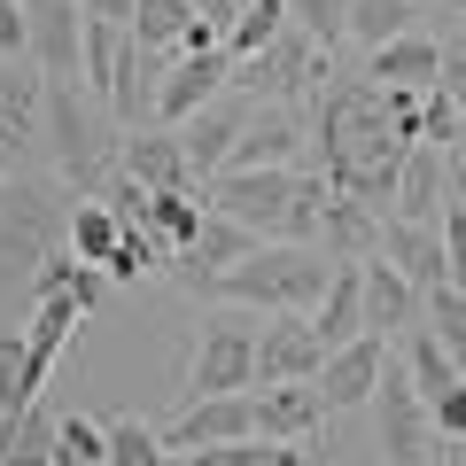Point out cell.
Returning <instances> with one entry per match:
<instances>
[{"label":"cell","instance_id":"26","mask_svg":"<svg viewBox=\"0 0 466 466\" xmlns=\"http://www.w3.org/2000/svg\"><path fill=\"white\" fill-rule=\"evenodd\" d=\"M397 366H404V381H412V397H420V404H435V397H451V389H459V373H451L443 342H435L428 327L397 334Z\"/></svg>","mask_w":466,"mask_h":466},{"label":"cell","instance_id":"32","mask_svg":"<svg viewBox=\"0 0 466 466\" xmlns=\"http://www.w3.org/2000/svg\"><path fill=\"white\" fill-rule=\"evenodd\" d=\"M195 24V0H133V24L125 32L156 55H179V32Z\"/></svg>","mask_w":466,"mask_h":466},{"label":"cell","instance_id":"19","mask_svg":"<svg viewBox=\"0 0 466 466\" xmlns=\"http://www.w3.org/2000/svg\"><path fill=\"white\" fill-rule=\"evenodd\" d=\"M257 404V435L265 443H311L319 420H327V404H319L311 381H280V389H249Z\"/></svg>","mask_w":466,"mask_h":466},{"label":"cell","instance_id":"27","mask_svg":"<svg viewBox=\"0 0 466 466\" xmlns=\"http://www.w3.org/2000/svg\"><path fill=\"white\" fill-rule=\"evenodd\" d=\"M0 466H55V412L24 404L0 420Z\"/></svg>","mask_w":466,"mask_h":466},{"label":"cell","instance_id":"8","mask_svg":"<svg viewBox=\"0 0 466 466\" xmlns=\"http://www.w3.org/2000/svg\"><path fill=\"white\" fill-rule=\"evenodd\" d=\"M311 78H334V70H327V55H319L311 39H296V32H280L265 55H249V63H233V86H249L257 109H265V101L280 109V101H288V94H303Z\"/></svg>","mask_w":466,"mask_h":466},{"label":"cell","instance_id":"13","mask_svg":"<svg viewBox=\"0 0 466 466\" xmlns=\"http://www.w3.org/2000/svg\"><path fill=\"white\" fill-rule=\"evenodd\" d=\"M164 435V451H202V443H249L257 435V404L249 397H195Z\"/></svg>","mask_w":466,"mask_h":466},{"label":"cell","instance_id":"24","mask_svg":"<svg viewBox=\"0 0 466 466\" xmlns=\"http://www.w3.org/2000/svg\"><path fill=\"white\" fill-rule=\"evenodd\" d=\"M39 101H47V78L32 70V55L0 63V148H8V156L39 133Z\"/></svg>","mask_w":466,"mask_h":466},{"label":"cell","instance_id":"30","mask_svg":"<svg viewBox=\"0 0 466 466\" xmlns=\"http://www.w3.org/2000/svg\"><path fill=\"white\" fill-rule=\"evenodd\" d=\"M420 327L443 342L451 373L466 381V288H428V296H420Z\"/></svg>","mask_w":466,"mask_h":466},{"label":"cell","instance_id":"28","mask_svg":"<svg viewBox=\"0 0 466 466\" xmlns=\"http://www.w3.org/2000/svg\"><path fill=\"white\" fill-rule=\"evenodd\" d=\"M202 218H210V202H202V187L195 195H148V241L164 257H179L187 241L202 233Z\"/></svg>","mask_w":466,"mask_h":466},{"label":"cell","instance_id":"34","mask_svg":"<svg viewBox=\"0 0 466 466\" xmlns=\"http://www.w3.org/2000/svg\"><path fill=\"white\" fill-rule=\"evenodd\" d=\"M412 32V0H350V39L358 47H389V39Z\"/></svg>","mask_w":466,"mask_h":466},{"label":"cell","instance_id":"23","mask_svg":"<svg viewBox=\"0 0 466 466\" xmlns=\"http://www.w3.org/2000/svg\"><path fill=\"white\" fill-rule=\"evenodd\" d=\"M435 70H443V39H428V32H404V39H389V47L366 55V78L373 86H404V94H428Z\"/></svg>","mask_w":466,"mask_h":466},{"label":"cell","instance_id":"18","mask_svg":"<svg viewBox=\"0 0 466 466\" xmlns=\"http://www.w3.org/2000/svg\"><path fill=\"white\" fill-rule=\"evenodd\" d=\"M311 249L327 257V265H366V257L381 249V218H373V210H358L350 195H334V187H327V202H319V233H311Z\"/></svg>","mask_w":466,"mask_h":466},{"label":"cell","instance_id":"16","mask_svg":"<svg viewBox=\"0 0 466 466\" xmlns=\"http://www.w3.org/2000/svg\"><path fill=\"white\" fill-rule=\"evenodd\" d=\"M296 156H303V125L288 109H257L249 101V125L233 140L226 171H296Z\"/></svg>","mask_w":466,"mask_h":466},{"label":"cell","instance_id":"44","mask_svg":"<svg viewBox=\"0 0 466 466\" xmlns=\"http://www.w3.org/2000/svg\"><path fill=\"white\" fill-rule=\"evenodd\" d=\"M70 303H78V311H101V303H109V280H101L94 265H78V280H70Z\"/></svg>","mask_w":466,"mask_h":466},{"label":"cell","instance_id":"2","mask_svg":"<svg viewBox=\"0 0 466 466\" xmlns=\"http://www.w3.org/2000/svg\"><path fill=\"white\" fill-rule=\"evenodd\" d=\"M404 140L389 133V109H381V86L358 70V78H327V94H319V179L342 195L358 171L373 164H404Z\"/></svg>","mask_w":466,"mask_h":466},{"label":"cell","instance_id":"25","mask_svg":"<svg viewBox=\"0 0 466 466\" xmlns=\"http://www.w3.org/2000/svg\"><path fill=\"white\" fill-rule=\"evenodd\" d=\"M443 202H451V179H443V156L435 148H412L404 156V171H397V226H435L443 218Z\"/></svg>","mask_w":466,"mask_h":466},{"label":"cell","instance_id":"35","mask_svg":"<svg viewBox=\"0 0 466 466\" xmlns=\"http://www.w3.org/2000/svg\"><path fill=\"white\" fill-rule=\"evenodd\" d=\"M116 55H125V32H116V24H86L78 32V86L86 94H109Z\"/></svg>","mask_w":466,"mask_h":466},{"label":"cell","instance_id":"29","mask_svg":"<svg viewBox=\"0 0 466 466\" xmlns=\"http://www.w3.org/2000/svg\"><path fill=\"white\" fill-rule=\"evenodd\" d=\"M116 233H125V226H116L101 202H70V218H63V249L78 257V265H94V272H101V265L116 257Z\"/></svg>","mask_w":466,"mask_h":466},{"label":"cell","instance_id":"3","mask_svg":"<svg viewBox=\"0 0 466 466\" xmlns=\"http://www.w3.org/2000/svg\"><path fill=\"white\" fill-rule=\"evenodd\" d=\"M202 202L218 218H233V226H249L257 241H296V249H311L327 179L319 171H218L202 187Z\"/></svg>","mask_w":466,"mask_h":466},{"label":"cell","instance_id":"33","mask_svg":"<svg viewBox=\"0 0 466 466\" xmlns=\"http://www.w3.org/2000/svg\"><path fill=\"white\" fill-rule=\"evenodd\" d=\"M288 8V32L311 39L319 55H334V39H350V0H280Z\"/></svg>","mask_w":466,"mask_h":466},{"label":"cell","instance_id":"47","mask_svg":"<svg viewBox=\"0 0 466 466\" xmlns=\"http://www.w3.org/2000/svg\"><path fill=\"white\" fill-rule=\"evenodd\" d=\"M0 187H8V156H0Z\"/></svg>","mask_w":466,"mask_h":466},{"label":"cell","instance_id":"20","mask_svg":"<svg viewBox=\"0 0 466 466\" xmlns=\"http://www.w3.org/2000/svg\"><path fill=\"white\" fill-rule=\"evenodd\" d=\"M358 296H366V334H412L420 327V288L404 280V272H389L381 257H366L358 265Z\"/></svg>","mask_w":466,"mask_h":466},{"label":"cell","instance_id":"6","mask_svg":"<svg viewBox=\"0 0 466 466\" xmlns=\"http://www.w3.org/2000/svg\"><path fill=\"white\" fill-rule=\"evenodd\" d=\"M373 420H381V459H389V466H435V459H443V435H435L428 404L412 397V381H404V366H397V350H389L381 389H373Z\"/></svg>","mask_w":466,"mask_h":466},{"label":"cell","instance_id":"4","mask_svg":"<svg viewBox=\"0 0 466 466\" xmlns=\"http://www.w3.org/2000/svg\"><path fill=\"white\" fill-rule=\"evenodd\" d=\"M39 133H47L55 171H63V187L78 202H94L101 187L116 179V140L94 125V109H86L78 86H47V101H39Z\"/></svg>","mask_w":466,"mask_h":466},{"label":"cell","instance_id":"5","mask_svg":"<svg viewBox=\"0 0 466 466\" xmlns=\"http://www.w3.org/2000/svg\"><path fill=\"white\" fill-rule=\"evenodd\" d=\"M257 311H210L187 358V404L195 397H249L257 389Z\"/></svg>","mask_w":466,"mask_h":466},{"label":"cell","instance_id":"42","mask_svg":"<svg viewBox=\"0 0 466 466\" xmlns=\"http://www.w3.org/2000/svg\"><path fill=\"white\" fill-rule=\"evenodd\" d=\"M24 55V0H0V63Z\"/></svg>","mask_w":466,"mask_h":466},{"label":"cell","instance_id":"1","mask_svg":"<svg viewBox=\"0 0 466 466\" xmlns=\"http://www.w3.org/2000/svg\"><path fill=\"white\" fill-rule=\"evenodd\" d=\"M334 265L319 249H296V241H257L249 257L218 280H202L210 311H257V319H303L319 296H327Z\"/></svg>","mask_w":466,"mask_h":466},{"label":"cell","instance_id":"41","mask_svg":"<svg viewBox=\"0 0 466 466\" xmlns=\"http://www.w3.org/2000/svg\"><path fill=\"white\" fill-rule=\"evenodd\" d=\"M428 420H435V435H443V443H466V381L451 389V397H435Z\"/></svg>","mask_w":466,"mask_h":466},{"label":"cell","instance_id":"37","mask_svg":"<svg viewBox=\"0 0 466 466\" xmlns=\"http://www.w3.org/2000/svg\"><path fill=\"white\" fill-rule=\"evenodd\" d=\"M55 466H109V435H101V420H86V412L55 420Z\"/></svg>","mask_w":466,"mask_h":466},{"label":"cell","instance_id":"31","mask_svg":"<svg viewBox=\"0 0 466 466\" xmlns=\"http://www.w3.org/2000/svg\"><path fill=\"white\" fill-rule=\"evenodd\" d=\"M280 32H288V8H280V0H241V16L226 24V55H233V63H249V55H265Z\"/></svg>","mask_w":466,"mask_h":466},{"label":"cell","instance_id":"11","mask_svg":"<svg viewBox=\"0 0 466 466\" xmlns=\"http://www.w3.org/2000/svg\"><path fill=\"white\" fill-rule=\"evenodd\" d=\"M164 70H171V55H156V47H140L133 32H125V55H116V78H109V116L125 125V133H148L156 125V86H164Z\"/></svg>","mask_w":466,"mask_h":466},{"label":"cell","instance_id":"15","mask_svg":"<svg viewBox=\"0 0 466 466\" xmlns=\"http://www.w3.org/2000/svg\"><path fill=\"white\" fill-rule=\"evenodd\" d=\"M257 249V233L249 226H233V218H202V233H195V241H187V249L179 257H171V272H179V288H187V296H202V280H218V272H233V265H241V257H249Z\"/></svg>","mask_w":466,"mask_h":466},{"label":"cell","instance_id":"9","mask_svg":"<svg viewBox=\"0 0 466 466\" xmlns=\"http://www.w3.org/2000/svg\"><path fill=\"white\" fill-rule=\"evenodd\" d=\"M381 366H389V342L381 334H358V342L327 350V366L311 373V389H319L327 412H358V404H373V389H381Z\"/></svg>","mask_w":466,"mask_h":466},{"label":"cell","instance_id":"45","mask_svg":"<svg viewBox=\"0 0 466 466\" xmlns=\"http://www.w3.org/2000/svg\"><path fill=\"white\" fill-rule=\"evenodd\" d=\"M78 16H86V24H116V32H125V24H133V0H78Z\"/></svg>","mask_w":466,"mask_h":466},{"label":"cell","instance_id":"36","mask_svg":"<svg viewBox=\"0 0 466 466\" xmlns=\"http://www.w3.org/2000/svg\"><path fill=\"white\" fill-rule=\"evenodd\" d=\"M101 435H109V466H171L164 435L148 420H101Z\"/></svg>","mask_w":466,"mask_h":466},{"label":"cell","instance_id":"43","mask_svg":"<svg viewBox=\"0 0 466 466\" xmlns=\"http://www.w3.org/2000/svg\"><path fill=\"white\" fill-rule=\"evenodd\" d=\"M435 86H443V94L459 101V116H466V47H443V70H435Z\"/></svg>","mask_w":466,"mask_h":466},{"label":"cell","instance_id":"21","mask_svg":"<svg viewBox=\"0 0 466 466\" xmlns=\"http://www.w3.org/2000/svg\"><path fill=\"white\" fill-rule=\"evenodd\" d=\"M381 257L389 272H404V280L428 296V288H451V272H443V241H435V226H397V218H381Z\"/></svg>","mask_w":466,"mask_h":466},{"label":"cell","instance_id":"14","mask_svg":"<svg viewBox=\"0 0 466 466\" xmlns=\"http://www.w3.org/2000/svg\"><path fill=\"white\" fill-rule=\"evenodd\" d=\"M241 125H249V101H210V109H195V116L179 125V148H187L195 187H210L218 171H226L233 140H241Z\"/></svg>","mask_w":466,"mask_h":466},{"label":"cell","instance_id":"38","mask_svg":"<svg viewBox=\"0 0 466 466\" xmlns=\"http://www.w3.org/2000/svg\"><path fill=\"white\" fill-rule=\"evenodd\" d=\"M148 265H164V249H156L148 233H116V257L101 265V280H109V288H125V280H140Z\"/></svg>","mask_w":466,"mask_h":466},{"label":"cell","instance_id":"22","mask_svg":"<svg viewBox=\"0 0 466 466\" xmlns=\"http://www.w3.org/2000/svg\"><path fill=\"white\" fill-rule=\"evenodd\" d=\"M303 327H311V342L319 350H342V342H358L366 334V296H358V265H334V280H327V296L303 311Z\"/></svg>","mask_w":466,"mask_h":466},{"label":"cell","instance_id":"17","mask_svg":"<svg viewBox=\"0 0 466 466\" xmlns=\"http://www.w3.org/2000/svg\"><path fill=\"white\" fill-rule=\"evenodd\" d=\"M327 366V350L311 342L303 319H265L257 327V389H280V381H311Z\"/></svg>","mask_w":466,"mask_h":466},{"label":"cell","instance_id":"39","mask_svg":"<svg viewBox=\"0 0 466 466\" xmlns=\"http://www.w3.org/2000/svg\"><path fill=\"white\" fill-rule=\"evenodd\" d=\"M435 241H443V272H451V288H466V202H443V218H435Z\"/></svg>","mask_w":466,"mask_h":466},{"label":"cell","instance_id":"10","mask_svg":"<svg viewBox=\"0 0 466 466\" xmlns=\"http://www.w3.org/2000/svg\"><path fill=\"white\" fill-rule=\"evenodd\" d=\"M233 78V55L218 47V55H171V70H164V86H156V125L164 133H179L195 109H210L218 101V86Z\"/></svg>","mask_w":466,"mask_h":466},{"label":"cell","instance_id":"40","mask_svg":"<svg viewBox=\"0 0 466 466\" xmlns=\"http://www.w3.org/2000/svg\"><path fill=\"white\" fill-rule=\"evenodd\" d=\"M24 334H0V420L8 412H24Z\"/></svg>","mask_w":466,"mask_h":466},{"label":"cell","instance_id":"48","mask_svg":"<svg viewBox=\"0 0 466 466\" xmlns=\"http://www.w3.org/2000/svg\"><path fill=\"white\" fill-rule=\"evenodd\" d=\"M0 156H8V148H0Z\"/></svg>","mask_w":466,"mask_h":466},{"label":"cell","instance_id":"46","mask_svg":"<svg viewBox=\"0 0 466 466\" xmlns=\"http://www.w3.org/2000/svg\"><path fill=\"white\" fill-rule=\"evenodd\" d=\"M195 16H202V24H210V32H218V39H226V24H233V16H241V0H195Z\"/></svg>","mask_w":466,"mask_h":466},{"label":"cell","instance_id":"7","mask_svg":"<svg viewBox=\"0 0 466 466\" xmlns=\"http://www.w3.org/2000/svg\"><path fill=\"white\" fill-rule=\"evenodd\" d=\"M78 0H24V55L47 86H78Z\"/></svg>","mask_w":466,"mask_h":466},{"label":"cell","instance_id":"12","mask_svg":"<svg viewBox=\"0 0 466 466\" xmlns=\"http://www.w3.org/2000/svg\"><path fill=\"white\" fill-rule=\"evenodd\" d=\"M116 171H125L133 187H148V195H195L187 148H179V133H164V125H148V133H125V140H116Z\"/></svg>","mask_w":466,"mask_h":466}]
</instances>
